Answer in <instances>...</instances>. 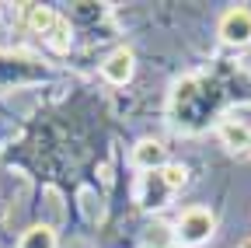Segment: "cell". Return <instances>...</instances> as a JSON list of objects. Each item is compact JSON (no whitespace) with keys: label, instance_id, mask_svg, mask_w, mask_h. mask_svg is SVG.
Masks as SVG:
<instances>
[{"label":"cell","instance_id":"obj_8","mask_svg":"<svg viewBox=\"0 0 251 248\" xmlns=\"http://www.w3.org/2000/svg\"><path fill=\"white\" fill-rule=\"evenodd\" d=\"M21 14H25V25H28L35 35H42V39L52 32V25L59 21V11H56V7H46V4H25Z\"/></svg>","mask_w":251,"mask_h":248},{"label":"cell","instance_id":"obj_10","mask_svg":"<svg viewBox=\"0 0 251 248\" xmlns=\"http://www.w3.org/2000/svg\"><path fill=\"white\" fill-rule=\"evenodd\" d=\"M46 46H49L52 53H70V49H74V25H70V18L59 14V21L52 25V32L46 35Z\"/></svg>","mask_w":251,"mask_h":248},{"label":"cell","instance_id":"obj_7","mask_svg":"<svg viewBox=\"0 0 251 248\" xmlns=\"http://www.w3.org/2000/svg\"><path fill=\"white\" fill-rule=\"evenodd\" d=\"M129 161H133L136 171H161L168 165V147L161 140H153V137H143V140L133 143Z\"/></svg>","mask_w":251,"mask_h":248},{"label":"cell","instance_id":"obj_13","mask_svg":"<svg viewBox=\"0 0 251 248\" xmlns=\"http://www.w3.org/2000/svg\"><path fill=\"white\" fill-rule=\"evenodd\" d=\"M161 248H178V245H161Z\"/></svg>","mask_w":251,"mask_h":248},{"label":"cell","instance_id":"obj_3","mask_svg":"<svg viewBox=\"0 0 251 248\" xmlns=\"http://www.w3.org/2000/svg\"><path fill=\"white\" fill-rule=\"evenodd\" d=\"M133 199L143 213H161L171 206L175 199V189L168 185L164 171H140L136 175V185H133Z\"/></svg>","mask_w":251,"mask_h":248},{"label":"cell","instance_id":"obj_1","mask_svg":"<svg viewBox=\"0 0 251 248\" xmlns=\"http://www.w3.org/2000/svg\"><path fill=\"white\" fill-rule=\"evenodd\" d=\"M49 77V67L46 59L31 56V53H21V49H0V87H21V84H35Z\"/></svg>","mask_w":251,"mask_h":248},{"label":"cell","instance_id":"obj_11","mask_svg":"<svg viewBox=\"0 0 251 248\" xmlns=\"http://www.w3.org/2000/svg\"><path fill=\"white\" fill-rule=\"evenodd\" d=\"M161 171H164V178H168V185H171L175 193H181L185 185H188V165H181V161H168Z\"/></svg>","mask_w":251,"mask_h":248},{"label":"cell","instance_id":"obj_6","mask_svg":"<svg viewBox=\"0 0 251 248\" xmlns=\"http://www.w3.org/2000/svg\"><path fill=\"white\" fill-rule=\"evenodd\" d=\"M133 77H136V53L129 46H115L101 59V81L112 87H126Z\"/></svg>","mask_w":251,"mask_h":248},{"label":"cell","instance_id":"obj_4","mask_svg":"<svg viewBox=\"0 0 251 248\" xmlns=\"http://www.w3.org/2000/svg\"><path fill=\"white\" fill-rule=\"evenodd\" d=\"M216 35L230 49H248L251 46V7H244V4L227 7L216 21Z\"/></svg>","mask_w":251,"mask_h":248},{"label":"cell","instance_id":"obj_9","mask_svg":"<svg viewBox=\"0 0 251 248\" xmlns=\"http://www.w3.org/2000/svg\"><path fill=\"white\" fill-rule=\"evenodd\" d=\"M56 245H59V238H56L52 224H31L18 238V248H56Z\"/></svg>","mask_w":251,"mask_h":248},{"label":"cell","instance_id":"obj_12","mask_svg":"<svg viewBox=\"0 0 251 248\" xmlns=\"http://www.w3.org/2000/svg\"><path fill=\"white\" fill-rule=\"evenodd\" d=\"M237 248H251V238H244V241H241V245H237Z\"/></svg>","mask_w":251,"mask_h":248},{"label":"cell","instance_id":"obj_5","mask_svg":"<svg viewBox=\"0 0 251 248\" xmlns=\"http://www.w3.org/2000/svg\"><path fill=\"white\" fill-rule=\"evenodd\" d=\"M216 137L227 147V154H234V158H251V126L237 112L216 119Z\"/></svg>","mask_w":251,"mask_h":248},{"label":"cell","instance_id":"obj_2","mask_svg":"<svg viewBox=\"0 0 251 248\" xmlns=\"http://www.w3.org/2000/svg\"><path fill=\"white\" fill-rule=\"evenodd\" d=\"M216 234V213L209 206H188L175 220V241L178 248H202Z\"/></svg>","mask_w":251,"mask_h":248}]
</instances>
